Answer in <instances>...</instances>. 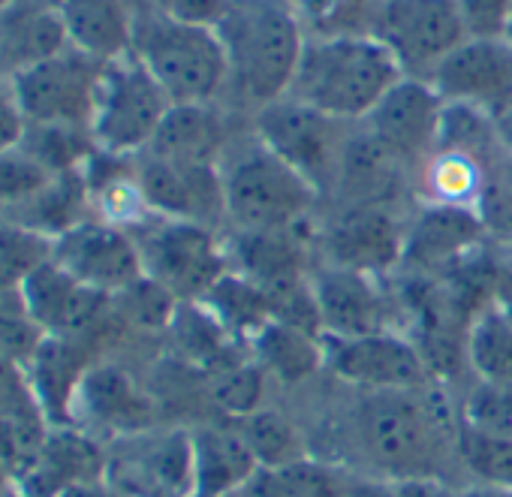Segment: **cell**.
<instances>
[{
    "mask_svg": "<svg viewBox=\"0 0 512 497\" xmlns=\"http://www.w3.org/2000/svg\"><path fill=\"white\" fill-rule=\"evenodd\" d=\"M509 40H512V34H509Z\"/></svg>",
    "mask_w": 512,
    "mask_h": 497,
    "instance_id": "53",
    "label": "cell"
},
{
    "mask_svg": "<svg viewBox=\"0 0 512 497\" xmlns=\"http://www.w3.org/2000/svg\"><path fill=\"white\" fill-rule=\"evenodd\" d=\"M371 34L404 76L425 82L467 40L455 0H380Z\"/></svg>",
    "mask_w": 512,
    "mask_h": 497,
    "instance_id": "12",
    "label": "cell"
},
{
    "mask_svg": "<svg viewBox=\"0 0 512 497\" xmlns=\"http://www.w3.org/2000/svg\"><path fill=\"white\" fill-rule=\"evenodd\" d=\"M428 82L443 103L497 118L512 106V40H464Z\"/></svg>",
    "mask_w": 512,
    "mask_h": 497,
    "instance_id": "18",
    "label": "cell"
},
{
    "mask_svg": "<svg viewBox=\"0 0 512 497\" xmlns=\"http://www.w3.org/2000/svg\"><path fill=\"white\" fill-rule=\"evenodd\" d=\"M28 133V121L19 109L16 91L7 76H0V154L19 148Z\"/></svg>",
    "mask_w": 512,
    "mask_h": 497,
    "instance_id": "43",
    "label": "cell"
},
{
    "mask_svg": "<svg viewBox=\"0 0 512 497\" xmlns=\"http://www.w3.org/2000/svg\"><path fill=\"white\" fill-rule=\"evenodd\" d=\"M311 232L314 263L389 278L401 272L407 211L395 205H329Z\"/></svg>",
    "mask_w": 512,
    "mask_h": 497,
    "instance_id": "8",
    "label": "cell"
},
{
    "mask_svg": "<svg viewBox=\"0 0 512 497\" xmlns=\"http://www.w3.org/2000/svg\"><path fill=\"white\" fill-rule=\"evenodd\" d=\"M443 109L431 82L401 76L362 121V130L413 175L437 148Z\"/></svg>",
    "mask_w": 512,
    "mask_h": 497,
    "instance_id": "15",
    "label": "cell"
},
{
    "mask_svg": "<svg viewBox=\"0 0 512 497\" xmlns=\"http://www.w3.org/2000/svg\"><path fill=\"white\" fill-rule=\"evenodd\" d=\"M106 446L76 425H52L31 470L16 485L28 497H58L61 491L103 479Z\"/></svg>",
    "mask_w": 512,
    "mask_h": 497,
    "instance_id": "22",
    "label": "cell"
},
{
    "mask_svg": "<svg viewBox=\"0 0 512 497\" xmlns=\"http://www.w3.org/2000/svg\"><path fill=\"white\" fill-rule=\"evenodd\" d=\"M142 272L175 302H199L208 287L229 272L226 238L214 226L151 214L130 229Z\"/></svg>",
    "mask_w": 512,
    "mask_h": 497,
    "instance_id": "6",
    "label": "cell"
},
{
    "mask_svg": "<svg viewBox=\"0 0 512 497\" xmlns=\"http://www.w3.org/2000/svg\"><path fill=\"white\" fill-rule=\"evenodd\" d=\"M139 4L166 16V19L190 22V25H208V28H214L226 10V0H139Z\"/></svg>",
    "mask_w": 512,
    "mask_h": 497,
    "instance_id": "42",
    "label": "cell"
},
{
    "mask_svg": "<svg viewBox=\"0 0 512 497\" xmlns=\"http://www.w3.org/2000/svg\"><path fill=\"white\" fill-rule=\"evenodd\" d=\"M130 55L154 76L172 106L223 103L226 97V58L208 25L175 22L139 4Z\"/></svg>",
    "mask_w": 512,
    "mask_h": 497,
    "instance_id": "5",
    "label": "cell"
},
{
    "mask_svg": "<svg viewBox=\"0 0 512 497\" xmlns=\"http://www.w3.org/2000/svg\"><path fill=\"white\" fill-rule=\"evenodd\" d=\"M401 76L374 34L308 40L287 97L329 118L362 124Z\"/></svg>",
    "mask_w": 512,
    "mask_h": 497,
    "instance_id": "4",
    "label": "cell"
},
{
    "mask_svg": "<svg viewBox=\"0 0 512 497\" xmlns=\"http://www.w3.org/2000/svg\"><path fill=\"white\" fill-rule=\"evenodd\" d=\"M169 109L172 100L133 55L109 61L88 127L94 148L112 157H139L157 136Z\"/></svg>",
    "mask_w": 512,
    "mask_h": 497,
    "instance_id": "9",
    "label": "cell"
},
{
    "mask_svg": "<svg viewBox=\"0 0 512 497\" xmlns=\"http://www.w3.org/2000/svg\"><path fill=\"white\" fill-rule=\"evenodd\" d=\"M398 497H458V488H449L443 479H404L395 482Z\"/></svg>",
    "mask_w": 512,
    "mask_h": 497,
    "instance_id": "44",
    "label": "cell"
},
{
    "mask_svg": "<svg viewBox=\"0 0 512 497\" xmlns=\"http://www.w3.org/2000/svg\"><path fill=\"white\" fill-rule=\"evenodd\" d=\"M247 127L269 151L290 163L329 202L347 142L356 124L329 118L293 97H281L247 118Z\"/></svg>",
    "mask_w": 512,
    "mask_h": 497,
    "instance_id": "7",
    "label": "cell"
},
{
    "mask_svg": "<svg viewBox=\"0 0 512 497\" xmlns=\"http://www.w3.org/2000/svg\"><path fill=\"white\" fill-rule=\"evenodd\" d=\"M491 166L482 160L434 148V154L413 172V202L428 205H452V208H479Z\"/></svg>",
    "mask_w": 512,
    "mask_h": 497,
    "instance_id": "29",
    "label": "cell"
},
{
    "mask_svg": "<svg viewBox=\"0 0 512 497\" xmlns=\"http://www.w3.org/2000/svg\"><path fill=\"white\" fill-rule=\"evenodd\" d=\"M52 178L55 175L25 145L4 151L0 154V214L40 193Z\"/></svg>",
    "mask_w": 512,
    "mask_h": 497,
    "instance_id": "39",
    "label": "cell"
},
{
    "mask_svg": "<svg viewBox=\"0 0 512 497\" xmlns=\"http://www.w3.org/2000/svg\"><path fill=\"white\" fill-rule=\"evenodd\" d=\"M308 40L371 34L380 0H287Z\"/></svg>",
    "mask_w": 512,
    "mask_h": 497,
    "instance_id": "34",
    "label": "cell"
},
{
    "mask_svg": "<svg viewBox=\"0 0 512 497\" xmlns=\"http://www.w3.org/2000/svg\"><path fill=\"white\" fill-rule=\"evenodd\" d=\"M58 497H115V491L103 479H94V482H79V485L61 491Z\"/></svg>",
    "mask_w": 512,
    "mask_h": 497,
    "instance_id": "46",
    "label": "cell"
},
{
    "mask_svg": "<svg viewBox=\"0 0 512 497\" xmlns=\"http://www.w3.org/2000/svg\"><path fill=\"white\" fill-rule=\"evenodd\" d=\"M458 497H512V488H500V485H473V482H467L464 488H458Z\"/></svg>",
    "mask_w": 512,
    "mask_h": 497,
    "instance_id": "47",
    "label": "cell"
},
{
    "mask_svg": "<svg viewBox=\"0 0 512 497\" xmlns=\"http://www.w3.org/2000/svg\"><path fill=\"white\" fill-rule=\"evenodd\" d=\"M386 278L314 263L311 284L326 341L362 338L377 332H404L398 296L383 284Z\"/></svg>",
    "mask_w": 512,
    "mask_h": 497,
    "instance_id": "13",
    "label": "cell"
},
{
    "mask_svg": "<svg viewBox=\"0 0 512 497\" xmlns=\"http://www.w3.org/2000/svg\"><path fill=\"white\" fill-rule=\"evenodd\" d=\"M353 473L341 464L305 455L281 467H260L241 497H344Z\"/></svg>",
    "mask_w": 512,
    "mask_h": 497,
    "instance_id": "31",
    "label": "cell"
},
{
    "mask_svg": "<svg viewBox=\"0 0 512 497\" xmlns=\"http://www.w3.org/2000/svg\"><path fill=\"white\" fill-rule=\"evenodd\" d=\"M70 46L97 58L118 61L130 55L133 7L130 0H55Z\"/></svg>",
    "mask_w": 512,
    "mask_h": 497,
    "instance_id": "26",
    "label": "cell"
},
{
    "mask_svg": "<svg viewBox=\"0 0 512 497\" xmlns=\"http://www.w3.org/2000/svg\"><path fill=\"white\" fill-rule=\"evenodd\" d=\"M488 229L476 208L413 202L407 211L401 269L419 278H446L485 251Z\"/></svg>",
    "mask_w": 512,
    "mask_h": 497,
    "instance_id": "16",
    "label": "cell"
},
{
    "mask_svg": "<svg viewBox=\"0 0 512 497\" xmlns=\"http://www.w3.org/2000/svg\"><path fill=\"white\" fill-rule=\"evenodd\" d=\"M506 251H509V257H512V247H506Z\"/></svg>",
    "mask_w": 512,
    "mask_h": 497,
    "instance_id": "51",
    "label": "cell"
},
{
    "mask_svg": "<svg viewBox=\"0 0 512 497\" xmlns=\"http://www.w3.org/2000/svg\"><path fill=\"white\" fill-rule=\"evenodd\" d=\"M235 497H241V494H235Z\"/></svg>",
    "mask_w": 512,
    "mask_h": 497,
    "instance_id": "52",
    "label": "cell"
},
{
    "mask_svg": "<svg viewBox=\"0 0 512 497\" xmlns=\"http://www.w3.org/2000/svg\"><path fill=\"white\" fill-rule=\"evenodd\" d=\"M467 40H509L512 0H455Z\"/></svg>",
    "mask_w": 512,
    "mask_h": 497,
    "instance_id": "41",
    "label": "cell"
},
{
    "mask_svg": "<svg viewBox=\"0 0 512 497\" xmlns=\"http://www.w3.org/2000/svg\"><path fill=\"white\" fill-rule=\"evenodd\" d=\"M67 46L70 37L55 0H16L0 13V70L7 79Z\"/></svg>",
    "mask_w": 512,
    "mask_h": 497,
    "instance_id": "24",
    "label": "cell"
},
{
    "mask_svg": "<svg viewBox=\"0 0 512 497\" xmlns=\"http://www.w3.org/2000/svg\"><path fill=\"white\" fill-rule=\"evenodd\" d=\"M458 419L482 434L512 440V383L473 380L458 404Z\"/></svg>",
    "mask_w": 512,
    "mask_h": 497,
    "instance_id": "38",
    "label": "cell"
},
{
    "mask_svg": "<svg viewBox=\"0 0 512 497\" xmlns=\"http://www.w3.org/2000/svg\"><path fill=\"white\" fill-rule=\"evenodd\" d=\"M193 437V470H196V497H235L256 476L253 452L232 422L199 425Z\"/></svg>",
    "mask_w": 512,
    "mask_h": 497,
    "instance_id": "25",
    "label": "cell"
},
{
    "mask_svg": "<svg viewBox=\"0 0 512 497\" xmlns=\"http://www.w3.org/2000/svg\"><path fill=\"white\" fill-rule=\"evenodd\" d=\"M106 64L109 61H97L76 46H67L64 52L10 76L25 121L88 130Z\"/></svg>",
    "mask_w": 512,
    "mask_h": 497,
    "instance_id": "11",
    "label": "cell"
},
{
    "mask_svg": "<svg viewBox=\"0 0 512 497\" xmlns=\"http://www.w3.org/2000/svg\"><path fill=\"white\" fill-rule=\"evenodd\" d=\"M22 308L28 320L49 338L76 341L100 320L109 296L79 284L55 260L43 263L22 287Z\"/></svg>",
    "mask_w": 512,
    "mask_h": 497,
    "instance_id": "21",
    "label": "cell"
},
{
    "mask_svg": "<svg viewBox=\"0 0 512 497\" xmlns=\"http://www.w3.org/2000/svg\"><path fill=\"white\" fill-rule=\"evenodd\" d=\"M103 482L115 497H196L187 428H145L106 446Z\"/></svg>",
    "mask_w": 512,
    "mask_h": 497,
    "instance_id": "10",
    "label": "cell"
},
{
    "mask_svg": "<svg viewBox=\"0 0 512 497\" xmlns=\"http://www.w3.org/2000/svg\"><path fill=\"white\" fill-rule=\"evenodd\" d=\"M22 368H25L31 395L37 407L46 413V419L52 425H70L73 398H76L82 374L88 371V365L79 359L76 341L46 335Z\"/></svg>",
    "mask_w": 512,
    "mask_h": 497,
    "instance_id": "28",
    "label": "cell"
},
{
    "mask_svg": "<svg viewBox=\"0 0 512 497\" xmlns=\"http://www.w3.org/2000/svg\"><path fill=\"white\" fill-rule=\"evenodd\" d=\"M232 139L235 130L229 127V109H223V103L172 106L142 154L172 163L220 166Z\"/></svg>",
    "mask_w": 512,
    "mask_h": 497,
    "instance_id": "23",
    "label": "cell"
},
{
    "mask_svg": "<svg viewBox=\"0 0 512 497\" xmlns=\"http://www.w3.org/2000/svg\"><path fill=\"white\" fill-rule=\"evenodd\" d=\"M223 229L226 232H290L317 223L323 196L290 163L260 139L235 133L223 160Z\"/></svg>",
    "mask_w": 512,
    "mask_h": 497,
    "instance_id": "3",
    "label": "cell"
},
{
    "mask_svg": "<svg viewBox=\"0 0 512 497\" xmlns=\"http://www.w3.org/2000/svg\"><path fill=\"white\" fill-rule=\"evenodd\" d=\"M247 347L253 350V362L260 371L284 386H302L326 371V341L281 320H269L247 341Z\"/></svg>",
    "mask_w": 512,
    "mask_h": 497,
    "instance_id": "27",
    "label": "cell"
},
{
    "mask_svg": "<svg viewBox=\"0 0 512 497\" xmlns=\"http://www.w3.org/2000/svg\"><path fill=\"white\" fill-rule=\"evenodd\" d=\"M356 395L350 431L371 476L389 482L443 479V458H455L458 410L452 413L440 386Z\"/></svg>",
    "mask_w": 512,
    "mask_h": 497,
    "instance_id": "1",
    "label": "cell"
},
{
    "mask_svg": "<svg viewBox=\"0 0 512 497\" xmlns=\"http://www.w3.org/2000/svg\"><path fill=\"white\" fill-rule=\"evenodd\" d=\"M133 166L151 214L223 229L220 166L172 163L151 154L133 157Z\"/></svg>",
    "mask_w": 512,
    "mask_h": 497,
    "instance_id": "19",
    "label": "cell"
},
{
    "mask_svg": "<svg viewBox=\"0 0 512 497\" xmlns=\"http://www.w3.org/2000/svg\"><path fill=\"white\" fill-rule=\"evenodd\" d=\"M49 260V238L0 217V296H19L25 281Z\"/></svg>",
    "mask_w": 512,
    "mask_h": 497,
    "instance_id": "36",
    "label": "cell"
},
{
    "mask_svg": "<svg viewBox=\"0 0 512 497\" xmlns=\"http://www.w3.org/2000/svg\"><path fill=\"white\" fill-rule=\"evenodd\" d=\"M16 4V0H0V13H4V10H10Z\"/></svg>",
    "mask_w": 512,
    "mask_h": 497,
    "instance_id": "50",
    "label": "cell"
},
{
    "mask_svg": "<svg viewBox=\"0 0 512 497\" xmlns=\"http://www.w3.org/2000/svg\"><path fill=\"white\" fill-rule=\"evenodd\" d=\"M494 127H497V139H500L503 151H506V154H512V106H509L503 115H497V118H494Z\"/></svg>",
    "mask_w": 512,
    "mask_h": 497,
    "instance_id": "48",
    "label": "cell"
},
{
    "mask_svg": "<svg viewBox=\"0 0 512 497\" xmlns=\"http://www.w3.org/2000/svg\"><path fill=\"white\" fill-rule=\"evenodd\" d=\"M269 383L272 380L260 371L256 362H247V365L235 362V365H226L208 377V398L223 419L235 422V419L250 416L253 410L266 407V386Z\"/></svg>",
    "mask_w": 512,
    "mask_h": 497,
    "instance_id": "37",
    "label": "cell"
},
{
    "mask_svg": "<svg viewBox=\"0 0 512 497\" xmlns=\"http://www.w3.org/2000/svg\"><path fill=\"white\" fill-rule=\"evenodd\" d=\"M70 425L82 428L94 440L103 434L112 440L145 431L154 425V407L151 398L142 395L136 380L109 362L88 365V371L79 380Z\"/></svg>",
    "mask_w": 512,
    "mask_h": 497,
    "instance_id": "20",
    "label": "cell"
},
{
    "mask_svg": "<svg viewBox=\"0 0 512 497\" xmlns=\"http://www.w3.org/2000/svg\"><path fill=\"white\" fill-rule=\"evenodd\" d=\"M229 338L247 344L256 332H260L269 320H272V305L269 296L256 287L253 281H247L238 272H226L220 275L208 293L196 302Z\"/></svg>",
    "mask_w": 512,
    "mask_h": 497,
    "instance_id": "30",
    "label": "cell"
},
{
    "mask_svg": "<svg viewBox=\"0 0 512 497\" xmlns=\"http://www.w3.org/2000/svg\"><path fill=\"white\" fill-rule=\"evenodd\" d=\"M479 217L491 238L512 247V154H503L488 172V184L479 202Z\"/></svg>",
    "mask_w": 512,
    "mask_h": 497,
    "instance_id": "40",
    "label": "cell"
},
{
    "mask_svg": "<svg viewBox=\"0 0 512 497\" xmlns=\"http://www.w3.org/2000/svg\"><path fill=\"white\" fill-rule=\"evenodd\" d=\"M326 374L353 392H407L437 386L407 332L326 341Z\"/></svg>",
    "mask_w": 512,
    "mask_h": 497,
    "instance_id": "14",
    "label": "cell"
},
{
    "mask_svg": "<svg viewBox=\"0 0 512 497\" xmlns=\"http://www.w3.org/2000/svg\"><path fill=\"white\" fill-rule=\"evenodd\" d=\"M232 425L238 428V434L244 437L247 449L253 452L260 467H281L311 455L302 428L275 407H260L244 419H235Z\"/></svg>",
    "mask_w": 512,
    "mask_h": 497,
    "instance_id": "33",
    "label": "cell"
},
{
    "mask_svg": "<svg viewBox=\"0 0 512 497\" xmlns=\"http://www.w3.org/2000/svg\"><path fill=\"white\" fill-rule=\"evenodd\" d=\"M344 497H398L395 491V482L389 479H380V476H353Z\"/></svg>",
    "mask_w": 512,
    "mask_h": 497,
    "instance_id": "45",
    "label": "cell"
},
{
    "mask_svg": "<svg viewBox=\"0 0 512 497\" xmlns=\"http://www.w3.org/2000/svg\"><path fill=\"white\" fill-rule=\"evenodd\" d=\"M0 497H28V494H22L19 488H10L7 494H0Z\"/></svg>",
    "mask_w": 512,
    "mask_h": 497,
    "instance_id": "49",
    "label": "cell"
},
{
    "mask_svg": "<svg viewBox=\"0 0 512 497\" xmlns=\"http://www.w3.org/2000/svg\"><path fill=\"white\" fill-rule=\"evenodd\" d=\"M467 374L482 383H512V314L497 302L479 308L464 332Z\"/></svg>",
    "mask_w": 512,
    "mask_h": 497,
    "instance_id": "32",
    "label": "cell"
},
{
    "mask_svg": "<svg viewBox=\"0 0 512 497\" xmlns=\"http://www.w3.org/2000/svg\"><path fill=\"white\" fill-rule=\"evenodd\" d=\"M214 34L226 58V97L247 118L290 94L308 37L287 0H226Z\"/></svg>",
    "mask_w": 512,
    "mask_h": 497,
    "instance_id": "2",
    "label": "cell"
},
{
    "mask_svg": "<svg viewBox=\"0 0 512 497\" xmlns=\"http://www.w3.org/2000/svg\"><path fill=\"white\" fill-rule=\"evenodd\" d=\"M455 464L470 476L473 485L512 488V440L482 434L458 419Z\"/></svg>",
    "mask_w": 512,
    "mask_h": 497,
    "instance_id": "35",
    "label": "cell"
},
{
    "mask_svg": "<svg viewBox=\"0 0 512 497\" xmlns=\"http://www.w3.org/2000/svg\"><path fill=\"white\" fill-rule=\"evenodd\" d=\"M52 260L79 284L109 299L145 278L133 235L94 214L52 241Z\"/></svg>",
    "mask_w": 512,
    "mask_h": 497,
    "instance_id": "17",
    "label": "cell"
}]
</instances>
